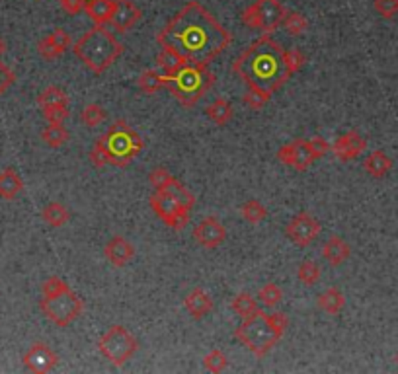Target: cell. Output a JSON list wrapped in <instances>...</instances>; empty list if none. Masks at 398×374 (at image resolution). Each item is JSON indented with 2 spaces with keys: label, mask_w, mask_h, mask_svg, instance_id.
Returning <instances> with one entry per match:
<instances>
[{
  "label": "cell",
  "mask_w": 398,
  "mask_h": 374,
  "mask_svg": "<svg viewBox=\"0 0 398 374\" xmlns=\"http://www.w3.org/2000/svg\"><path fill=\"white\" fill-rule=\"evenodd\" d=\"M49 37H51V41L55 43V47H57L61 53H65L66 49L71 47V35H69L65 30H55Z\"/></svg>",
  "instance_id": "cell-46"
},
{
  "label": "cell",
  "mask_w": 398,
  "mask_h": 374,
  "mask_svg": "<svg viewBox=\"0 0 398 374\" xmlns=\"http://www.w3.org/2000/svg\"><path fill=\"white\" fill-rule=\"evenodd\" d=\"M161 191H164V193H168L172 199H176L178 203L182 205L183 209H188V211H192L194 209V205H195V197L190 193V189H186L183 187L182 183L178 182L176 178H172L170 182L166 183L164 187H162Z\"/></svg>",
  "instance_id": "cell-26"
},
{
  "label": "cell",
  "mask_w": 398,
  "mask_h": 374,
  "mask_svg": "<svg viewBox=\"0 0 398 374\" xmlns=\"http://www.w3.org/2000/svg\"><path fill=\"white\" fill-rule=\"evenodd\" d=\"M114 8H116V0H88L84 6L88 18L96 26H106L111 20Z\"/></svg>",
  "instance_id": "cell-21"
},
{
  "label": "cell",
  "mask_w": 398,
  "mask_h": 374,
  "mask_svg": "<svg viewBox=\"0 0 398 374\" xmlns=\"http://www.w3.org/2000/svg\"><path fill=\"white\" fill-rule=\"evenodd\" d=\"M6 53V43L2 41V37H0V57Z\"/></svg>",
  "instance_id": "cell-50"
},
{
  "label": "cell",
  "mask_w": 398,
  "mask_h": 374,
  "mask_svg": "<svg viewBox=\"0 0 398 374\" xmlns=\"http://www.w3.org/2000/svg\"><path fill=\"white\" fill-rule=\"evenodd\" d=\"M42 111H44V118L47 119V123H53V125H61L69 118V107L66 106L45 107Z\"/></svg>",
  "instance_id": "cell-40"
},
{
  "label": "cell",
  "mask_w": 398,
  "mask_h": 374,
  "mask_svg": "<svg viewBox=\"0 0 398 374\" xmlns=\"http://www.w3.org/2000/svg\"><path fill=\"white\" fill-rule=\"evenodd\" d=\"M87 2L88 0H61V6H63V10H65L66 14L76 16V14H80V12L84 10Z\"/></svg>",
  "instance_id": "cell-49"
},
{
  "label": "cell",
  "mask_w": 398,
  "mask_h": 374,
  "mask_svg": "<svg viewBox=\"0 0 398 374\" xmlns=\"http://www.w3.org/2000/svg\"><path fill=\"white\" fill-rule=\"evenodd\" d=\"M137 84H139V88L145 94H154L161 88H164V75H159L156 71H145L137 78Z\"/></svg>",
  "instance_id": "cell-33"
},
{
  "label": "cell",
  "mask_w": 398,
  "mask_h": 374,
  "mask_svg": "<svg viewBox=\"0 0 398 374\" xmlns=\"http://www.w3.org/2000/svg\"><path fill=\"white\" fill-rule=\"evenodd\" d=\"M100 139L104 140V144L111 152V158H114L111 166H118V168L129 166L131 160L145 149V142L137 135V131H133L125 121H116L108 129V133Z\"/></svg>",
  "instance_id": "cell-6"
},
{
  "label": "cell",
  "mask_w": 398,
  "mask_h": 374,
  "mask_svg": "<svg viewBox=\"0 0 398 374\" xmlns=\"http://www.w3.org/2000/svg\"><path fill=\"white\" fill-rule=\"evenodd\" d=\"M156 43L182 55L188 64L209 66L228 49L233 35L205 6L190 0L166 21L156 35Z\"/></svg>",
  "instance_id": "cell-1"
},
{
  "label": "cell",
  "mask_w": 398,
  "mask_h": 374,
  "mask_svg": "<svg viewBox=\"0 0 398 374\" xmlns=\"http://www.w3.org/2000/svg\"><path fill=\"white\" fill-rule=\"evenodd\" d=\"M309 147L312 150V156L318 160V158H323L324 154L330 150V144L323 139V137H314V139H309Z\"/></svg>",
  "instance_id": "cell-48"
},
{
  "label": "cell",
  "mask_w": 398,
  "mask_h": 374,
  "mask_svg": "<svg viewBox=\"0 0 398 374\" xmlns=\"http://www.w3.org/2000/svg\"><path fill=\"white\" fill-rule=\"evenodd\" d=\"M39 308L49 320L53 321L59 328H66L82 314V300L76 294L75 290L66 285L61 292H57L53 297H44L39 300Z\"/></svg>",
  "instance_id": "cell-8"
},
{
  "label": "cell",
  "mask_w": 398,
  "mask_h": 374,
  "mask_svg": "<svg viewBox=\"0 0 398 374\" xmlns=\"http://www.w3.org/2000/svg\"><path fill=\"white\" fill-rule=\"evenodd\" d=\"M194 240L205 250H215L226 240V228L217 218L207 216L194 226Z\"/></svg>",
  "instance_id": "cell-14"
},
{
  "label": "cell",
  "mask_w": 398,
  "mask_h": 374,
  "mask_svg": "<svg viewBox=\"0 0 398 374\" xmlns=\"http://www.w3.org/2000/svg\"><path fill=\"white\" fill-rule=\"evenodd\" d=\"M37 104H39L42 109L53 106H66L69 104V94L59 86H49L37 96Z\"/></svg>",
  "instance_id": "cell-29"
},
{
  "label": "cell",
  "mask_w": 398,
  "mask_h": 374,
  "mask_svg": "<svg viewBox=\"0 0 398 374\" xmlns=\"http://www.w3.org/2000/svg\"><path fill=\"white\" fill-rule=\"evenodd\" d=\"M269 100H271V97L262 94L258 90H252V88H248V92L242 96V102H244L248 107H252V109H262V107L268 104Z\"/></svg>",
  "instance_id": "cell-42"
},
{
  "label": "cell",
  "mask_w": 398,
  "mask_h": 374,
  "mask_svg": "<svg viewBox=\"0 0 398 374\" xmlns=\"http://www.w3.org/2000/svg\"><path fill=\"white\" fill-rule=\"evenodd\" d=\"M37 51H39V55L44 57V59H47V61H53V59H57V57H61V51L55 47V43L51 41V37L47 35V37H44L42 41L37 43Z\"/></svg>",
  "instance_id": "cell-44"
},
{
  "label": "cell",
  "mask_w": 398,
  "mask_h": 374,
  "mask_svg": "<svg viewBox=\"0 0 398 374\" xmlns=\"http://www.w3.org/2000/svg\"><path fill=\"white\" fill-rule=\"evenodd\" d=\"M203 111L205 115L211 119L215 125H219V127H225L226 123L235 118V109H233V106H230L226 100H221V97L215 100V102H211L209 106L205 107Z\"/></svg>",
  "instance_id": "cell-24"
},
{
  "label": "cell",
  "mask_w": 398,
  "mask_h": 374,
  "mask_svg": "<svg viewBox=\"0 0 398 374\" xmlns=\"http://www.w3.org/2000/svg\"><path fill=\"white\" fill-rule=\"evenodd\" d=\"M42 218H44L49 226L61 228V226H65L66 223L71 221V213H69V209H66L65 205L49 203L45 205V209L42 211Z\"/></svg>",
  "instance_id": "cell-27"
},
{
  "label": "cell",
  "mask_w": 398,
  "mask_h": 374,
  "mask_svg": "<svg viewBox=\"0 0 398 374\" xmlns=\"http://www.w3.org/2000/svg\"><path fill=\"white\" fill-rule=\"evenodd\" d=\"M283 59H285V64H287V71L291 75L299 73L305 63H307V57L302 53L299 47H293V49H285L283 51Z\"/></svg>",
  "instance_id": "cell-39"
},
{
  "label": "cell",
  "mask_w": 398,
  "mask_h": 374,
  "mask_svg": "<svg viewBox=\"0 0 398 374\" xmlns=\"http://www.w3.org/2000/svg\"><path fill=\"white\" fill-rule=\"evenodd\" d=\"M69 131L63 127V123L61 125H53V123H49L47 127L42 131V139L47 147H51V149H59V147H63L69 142Z\"/></svg>",
  "instance_id": "cell-30"
},
{
  "label": "cell",
  "mask_w": 398,
  "mask_h": 374,
  "mask_svg": "<svg viewBox=\"0 0 398 374\" xmlns=\"http://www.w3.org/2000/svg\"><path fill=\"white\" fill-rule=\"evenodd\" d=\"M98 349L114 366H123L139 351V342L127 328L111 326L109 330H106V333H102Z\"/></svg>",
  "instance_id": "cell-7"
},
{
  "label": "cell",
  "mask_w": 398,
  "mask_h": 374,
  "mask_svg": "<svg viewBox=\"0 0 398 374\" xmlns=\"http://www.w3.org/2000/svg\"><path fill=\"white\" fill-rule=\"evenodd\" d=\"M363 168L369 176L373 178H385L390 168H392V160L387 156V152L383 150H373L365 160H363Z\"/></svg>",
  "instance_id": "cell-22"
},
{
  "label": "cell",
  "mask_w": 398,
  "mask_h": 374,
  "mask_svg": "<svg viewBox=\"0 0 398 374\" xmlns=\"http://www.w3.org/2000/svg\"><path fill=\"white\" fill-rule=\"evenodd\" d=\"M24 189L22 178L18 176V171L12 170V168H6V170L0 171V197L6 199V201H12L16 199Z\"/></svg>",
  "instance_id": "cell-20"
},
{
  "label": "cell",
  "mask_w": 398,
  "mask_h": 374,
  "mask_svg": "<svg viewBox=\"0 0 398 374\" xmlns=\"http://www.w3.org/2000/svg\"><path fill=\"white\" fill-rule=\"evenodd\" d=\"M240 214H242V218L248 221L250 225H258L262 221H266L268 209L260 203V201H256V199H250V201H246V203L240 207Z\"/></svg>",
  "instance_id": "cell-31"
},
{
  "label": "cell",
  "mask_w": 398,
  "mask_h": 374,
  "mask_svg": "<svg viewBox=\"0 0 398 374\" xmlns=\"http://www.w3.org/2000/svg\"><path fill=\"white\" fill-rule=\"evenodd\" d=\"M318 234H320V223L309 213H297L289 221V225L285 226V236L299 247L311 246Z\"/></svg>",
  "instance_id": "cell-11"
},
{
  "label": "cell",
  "mask_w": 398,
  "mask_h": 374,
  "mask_svg": "<svg viewBox=\"0 0 398 374\" xmlns=\"http://www.w3.org/2000/svg\"><path fill=\"white\" fill-rule=\"evenodd\" d=\"M365 149L367 140L363 139L357 131H350V133H345L342 137H338V139L332 142V147H330L334 156L342 162L354 160V158H357Z\"/></svg>",
  "instance_id": "cell-15"
},
{
  "label": "cell",
  "mask_w": 398,
  "mask_h": 374,
  "mask_svg": "<svg viewBox=\"0 0 398 374\" xmlns=\"http://www.w3.org/2000/svg\"><path fill=\"white\" fill-rule=\"evenodd\" d=\"M287 326H289V318L285 316V312L266 314L258 310L254 316L242 320V324L235 330V337L248 351H252L262 359L278 345Z\"/></svg>",
  "instance_id": "cell-3"
},
{
  "label": "cell",
  "mask_w": 398,
  "mask_h": 374,
  "mask_svg": "<svg viewBox=\"0 0 398 374\" xmlns=\"http://www.w3.org/2000/svg\"><path fill=\"white\" fill-rule=\"evenodd\" d=\"M104 256L114 268H125L135 257V247L123 236H114L104 247Z\"/></svg>",
  "instance_id": "cell-17"
},
{
  "label": "cell",
  "mask_w": 398,
  "mask_h": 374,
  "mask_svg": "<svg viewBox=\"0 0 398 374\" xmlns=\"http://www.w3.org/2000/svg\"><path fill=\"white\" fill-rule=\"evenodd\" d=\"M14 80H16V75L12 73L10 68L6 66L4 63H0V96L14 84Z\"/></svg>",
  "instance_id": "cell-47"
},
{
  "label": "cell",
  "mask_w": 398,
  "mask_h": 374,
  "mask_svg": "<svg viewBox=\"0 0 398 374\" xmlns=\"http://www.w3.org/2000/svg\"><path fill=\"white\" fill-rule=\"evenodd\" d=\"M285 8L280 0H256L252 6L242 12V24L252 30H262L264 33H273L283 26Z\"/></svg>",
  "instance_id": "cell-9"
},
{
  "label": "cell",
  "mask_w": 398,
  "mask_h": 374,
  "mask_svg": "<svg viewBox=\"0 0 398 374\" xmlns=\"http://www.w3.org/2000/svg\"><path fill=\"white\" fill-rule=\"evenodd\" d=\"M88 158H90V162H92L96 168H104V166H108V164L111 166V162H114L111 152H109L108 147L104 144V140L102 139H98L96 142H94V147L90 150Z\"/></svg>",
  "instance_id": "cell-35"
},
{
  "label": "cell",
  "mask_w": 398,
  "mask_h": 374,
  "mask_svg": "<svg viewBox=\"0 0 398 374\" xmlns=\"http://www.w3.org/2000/svg\"><path fill=\"white\" fill-rule=\"evenodd\" d=\"M123 49L125 47L106 26H94L75 43L73 53L88 71H92L94 75H102L118 61Z\"/></svg>",
  "instance_id": "cell-4"
},
{
  "label": "cell",
  "mask_w": 398,
  "mask_h": 374,
  "mask_svg": "<svg viewBox=\"0 0 398 374\" xmlns=\"http://www.w3.org/2000/svg\"><path fill=\"white\" fill-rule=\"evenodd\" d=\"M350 256H352V247L340 236H332L323 246L324 261H328L332 268L342 265L345 259H350Z\"/></svg>",
  "instance_id": "cell-19"
},
{
  "label": "cell",
  "mask_w": 398,
  "mask_h": 374,
  "mask_svg": "<svg viewBox=\"0 0 398 374\" xmlns=\"http://www.w3.org/2000/svg\"><path fill=\"white\" fill-rule=\"evenodd\" d=\"M258 299L264 306H278L281 300H283V290L275 285V283H268L266 287H262L258 290Z\"/></svg>",
  "instance_id": "cell-38"
},
{
  "label": "cell",
  "mask_w": 398,
  "mask_h": 374,
  "mask_svg": "<svg viewBox=\"0 0 398 374\" xmlns=\"http://www.w3.org/2000/svg\"><path fill=\"white\" fill-rule=\"evenodd\" d=\"M297 277H299L302 285L312 287V285H316L318 279H320V268H318L314 261H302L299 269H297Z\"/></svg>",
  "instance_id": "cell-37"
},
{
  "label": "cell",
  "mask_w": 398,
  "mask_h": 374,
  "mask_svg": "<svg viewBox=\"0 0 398 374\" xmlns=\"http://www.w3.org/2000/svg\"><path fill=\"white\" fill-rule=\"evenodd\" d=\"M283 51L285 49L271 37V33H264L238 55L233 71L248 88L271 97L293 76L287 71Z\"/></svg>",
  "instance_id": "cell-2"
},
{
  "label": "cell",
  "mask_w": 398,
  "mask_h": 374,
  "mask_svg": "<svg viewBox=\"0 0 398 374\" xmlns=\"http://www.w3.org/2000/svg\"><path fill=\"white\" fill-rule=\"evenodd\" d=\"M397 361H398V355H397Z\"/></svg>",
  "instance_id": "cell-51"
},
{
  "label": "cell",
  "mask_w": 398,
  "mask_h": 374,
  "mask_svg": "<svg viewBox=\"0 0 398 374\" xmlns=\"http://www.w3.org/2000/svg\"><path fill=\"white\" fill-rule=\"evenodd\" d=\"M156 64L161 66V71L164 75H176L178 71H182L183 66L188 64V61L183 59L182 55H178L170 47H162V51L156 55Z\"/></svg>",
  "instance_id": "cell-25"
},
{
  "label": "cell",
  "mask_w": 398,
  "mask_h": 374,
  "mask_svg": "<svg viewBox=\"0 0 398 374\" xmlns=\"http://www.w3.org/2000/svg\"><path fill=\"white\" fill-rule=\"evenodd\" d=\"M65 287H66V283L63 281V279L47 277L44 281V285H42V294H44V297H53V294H57V292H61Z\"/></svg>",
  "instance_id": "cell-45"
},
{
  "label": "cell",
  "mask_w": 398,
  "mask_h": 374,
  "mask_svg": "<svg viewBox=\"0 0 398 374\" xmlns=\"http://www.w3.org/2000/svg\"><path fill=\"white\" fill-rule=\"evenodd\" d=\"M172 178H174L172 174L166 170V168H162V166H159V168H152L151 174H149V182H151V185L154 187V189H162V187L170 182Z\"/></svg>",
  "instance_id": "cell-43"
},
{
  "label": "cell",
  "mask_w": 398,
  "mask_h": 374,
  "mask_svg": "<svg viewBox=\"0 0 398 374\" xmlns=\"http://www.w3.org/2000/svg\"><path fill=\"white\" fill-rule=\"evenodd\" d=\"M278 160H280L281 164H285V166L295 168V170L307 171L316 158L312 156L309 140L295 139L287 142V144H283V147L278 150Z\"/></svg>",
  "instance_id": "cell-12"
},
{
  "label": "cell",
  "mask_w": 398,
  "mask_h": 374,
  "mask_svg": "<svg viewBox=\"0 0 398 374\" xmlns=\"http://www.w3.org/2000/svg\"><path fill=\"white\" fill-rule=\"evenodd\" d=\"M373 8L385 20H392L398 14V0H373Z\"/></svg>",
  "instance_id": "cell-41"
},
{
  "label": "cell",
  "mask_w": 398,
  "mask_h": 374,
  "mask_svg": "<svg viewBox=\"0 0 398 374\" xmlns=\"http://www.w3.org/2000/svg\"><path fill=\"white\" fill-rule=\"evenodd\" d=\"M226 366H228V359L221 349H213L203 357V368L209 373H223V371H226Z\"/></svg>",
  "instance_id": "cell-34"
},
{
  "label": "cell",
  "mask_w": 398,
  "mask_h": 374,
  "mask_svg": "<svg viewBox=\"0 0 398 374\" xmlns=\"http://www.w3.org/2000/svg\"><path fill=\"white\" fill-rule=\"evenodd\" d=\"M24 366L35 374H44L55 371V366L59 364V357L47 343H33L28 349V353L24 355Z\"/></svg>",
  "instance_id": "cell-13"
},
{
  "label": "cell",
  "mask_w": 398,
  "mask_h": 374,
  "mask_svg": "<svg viewBox=\"0 0 398 374\" xmlns=\"http://www.w3.org/2000/svg\"><path fill=\"white\" fill-rule=\"evenodd\" d=\"M215 84V75L207 66L186 64L176 75H164V88L183 107H194Z\"/></svg>",
  "instance_id": "cell-5"
},
{
  "label": "cell",
  "mask_w": 398,
  "mask_h": 374,
  "mask_svg": "<svg viewBox=\"0 0 398 374\" xmlns=\"http://www.w3.org/2000/svg\"><path fill=\"white\" fill-rule=\"evenodd\" d=\"M141 16H143V12L135 6L133 0H116V8H114L109 24L114 26L116 32L125 33L141 20Z\"/></svg>",
  "instance_id": "cell-16"
},
{
  "label": "cell",
  "mask_w": 398,
  "mask_h": 374,
  "mask_svg": "<svg viewBox=\"0 0 398 374\" xmlns=\"http://www.w3.org/2000/svg\"><path fill=\"white\" fill-rule=\"evenodd\" d=\"M149 203H151L152 211L159 214V218H161L162 223L166 226H170L172 230H182L190 223V211L183 209L182 205L178 203L176 199H172L168 193L156 189L151 195Z\"/></svg>",
  "instance_id": "cell-10"
},
{
  "label": "cell",
  "mask_w": 398,
  "mask_h": 374,
  "mask_svg": "<svg viewBox=\"0 0 398 374\" xmlns=\"http://www.w3.org/2000/svg\"><path fill=\"white\" fill-rule=\"evenodd\" d=\"M80 119L87 127H98L100 123L106 121V109L100 106V104H90L82 109Z\"/></svg>",
  "instance_id": "cell-36"
},
{
  "label": "cell",
  "mask_w": 398,
  "mask_h": 374,
  "mask_svg": "<svg viewBox=\"0 0 398 374\" xmlns=\"http://www.w3.org/2000/svg\"><path fill=\"white\" fill-rule=\"evenodd\" d=\"M345 306V297L344 292L340 289H328L324 290L318 294V308L326 314H330V316H336V314H340V312L344 310Z\"/></svg>",
  "instance_id": "cell-23"
},
{
  "label": "cell",
  "mask_w": 398,
  "mask_h": 374,
  "mask_svg": "<svg viewBox=\"0 0 398 374\" xmlns=\"http://www.w3.org/2000/svg\"><path fill=\"white\" fill-rule=\"evenodd\" d=\"M183 306H186V310L192 314L194 320H201L207 314L213 312L215 302L203 289H192L183 299Z\"/></svg>",
  "instance_id": "cell-18"
},
{
  "label": "cell",
  "mask_w": 398,
  "mask_h": 374,
  "mask_svg": "<svg viewBox=\"0 0 398 374\" xmlns=\"http://www.w3.org/2000/svg\"><path fill=\"white\" fill-rule=\"evenodd\" d=\"M230 308H233L235 314L240 316L242 320H246L250 316H254V314L260 310L256 299H254L252 294H248V292H240V294H237V297L233 299V302H230Z\"/></svg>",
  "instance_id": "cell-28"
},
{
  "label": "cell",
  "mask_w": 398,
  "mask_h": 374,
  "mask_svg": "<svg viewBox=\"0 0 398 374\" xmlns=\"http://www.w3.org/2000/svg\"><path fill=\"white\" fill-rule=\"evenodd\" d=\"M283 28L289 35H302L309 28V20L302 16L301 12H285Z\"/></svg>",
  "instance_id": "cell-32"
}]
</instances>
